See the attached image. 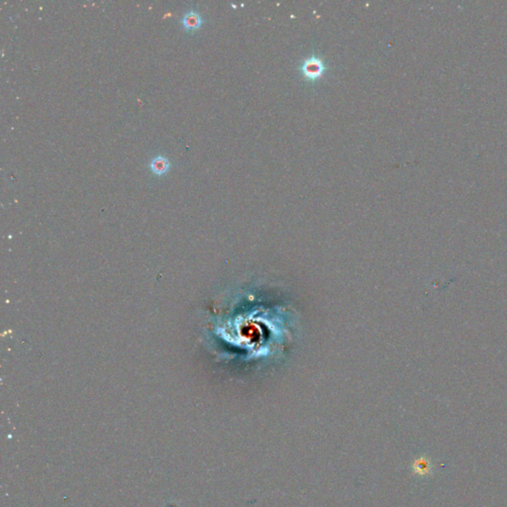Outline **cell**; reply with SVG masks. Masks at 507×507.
<instances>
[{
  "instance_id": "obj_1",
  "label": "cell",
  "mask_w": 507,
  "mask_h": 507,
  "mask_svg": "<svg viewBox=\"0 0 507 507\" xmlns=\"http://www.w3.org/2000/svg\"><path fill=\"white\" fill-rule=\"evenodd\" d=\"M301 73L309 80H315L322 76L326 70L324 60L318 56H310L306 57L300 65Z\"/></svg>"
},
{
  "instance_id": "obj_2",
  "label": "cell",
  "mask_w": 507,
  "mask_h": 507,
  "mask_svg": "<svg viewBox=\"0 0 507 507\" xmlns=\"http://www.w3.org/2000/svg\"><path fill=\"white\" fill-rule=\"evenodd\" d=\"M202 24V17L194 10L188 11L182 18V25L188 31L198 29Z\"/></svg>"
},
{
  "instance_id": "obj_3",
  "label": "cell",
  "mask_w": 507,
  "mask_h": 507,
  "mask_svg": "<svg viewBox=\"0 0 507 507\" xmlns=\"http://www.w3.org/2000/svg\"><path fill=\"white\" fill-rule=\"evenodd\" d=\"M150 166H151V169L153 170V172H155L156 174H163L169 170V162L167 158L159 156V157H156L155 159H153Z\"/></svg>"
},
{
  "instance_id": "obj_4",
  "label": "cell",
  "mask_w": 507,
  "mask_h": 507,
  "mask_svg": "<svg viewBox=\"0 0 507 507\" xmlns=\"http://www.w3.org/2000/svg\"><path fill=\"white\" fill-rule=\"evenodd\" d=\"M418 468H419V470H421V473H428V471L430 470L429 462H427L425 460H420L418 462Z\"/></svg>"
}]
</instances>
